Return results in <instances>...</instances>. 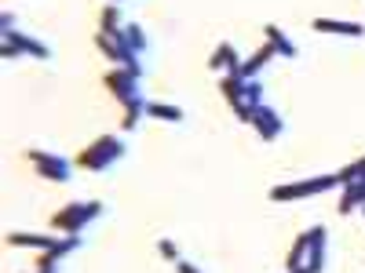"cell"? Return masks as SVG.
I'll return each instance as SVG.
<instances>
[{"mask_svg": "<svg viewBox=\"0 0 365 273\" xmlns=\"http://www.w3.org/2000/svg\"><path fill=\"white\" fill-rule=\"evenodd\" d=\"M252 128H256V135H259L263 142H274V139L285 132V120L278 117V109H270L267 102H259V106H256V117H252Z\"/></svg>", "mask_w": 365, "mask_h": 273, "instance_id": "cell-7", "label": "cell"}, {"mask_svg": "<svg viewBox=\"0 0 365 273\" xmlns=\"http://www.w3.org/2000/svg\"><path fill=\"white\" fill-rule=\"evenodd\" d=\"M361 211H365V208H361Z\"/></svg>", "mask_w": 365, "mask_h": 273, "instance_id": "cell-28", "label": "cell"}, {"mask_svg": "<svg viewBox=\"0 0 365 273\" xmlns=\"http://www.w3.org/2000/svg\"><path fill=\"white\" fill-rule=\"evenodd\" d=\"M336 208H340V215H347V211H354V208H365V175L354 178V182H347Z\"/></svg>", "mask_w": 365, "mask_h": 273, "instance_id": "cell-12", "label": "cell"}, {"mask_svg": "<svg viewBox=\"0 0 365 273\" xmlns=\"http://www.w3.org/2000/svg\"><path fill=\"white\" fill-rule=\"evenodd\" d=\"M103 215V204L99 200H70L66 208H58L55 215H51V230H58V233H77L81 237V230L84 226H91Z\"/></svg>", "mask_w": 365, "mask_h": 273, "instance_id": "cell-2", "label": "cell"}, {"mask_svg": "<svg viewBox=\"0 0 365 273\" xmlns=\"http://www.w3.org/2000/svg\"><path fill=\"white\" fill-rule=\"evenodd\" d=\"M26 161L37 168L41 178H51V182H70V175H73V161L58 157V154H44V149H29Z\"/></svg>", "mask_w": 365, "mask_h": 273, "instance_id": "cell-5", "label": "cell"}, {"mask_svg": "<svg viewBox=\"0 0 365 273\" xmlns=\"http://www.w3.org/2000/svg\"><path fill=\"white\" fill-rule=\"evenodd\" d=\"M55 269H58V266H55ZM55 269H37V273H55Z\"/></svg>", "mask_w": 365, "mask_h": 273, "instance_id": "cell-26", "label": "cell"}, {"mask_svg": "<svg viewBox=\"0 0 365 273\" xmlns=\"http://www.w3.org/2000/svg\"><path fill=\"white\" fill-rule=\"evenodd\" d=\"M139 117H146V99H143V95L132 99V102L125 106V117H120V132H132V128L139 124Z\"/></svg>", "mask_w": 365, "mask_h": 273, "instance_id": "cell-19", "label": "cell"}, {"mask_svg": "<svg viewBox=\"0 0 365 273\" xmlns=\"http://www.w3.org/2000/svg\"><path fill=\"white\" fill-rule=\"evenodd\" d=\"M139 77H143V70H132V66H110L106 70V77H103V84H106V91L117 99V102H132V99H139Z\"/></svg>", "mask_w": 365, "mask_h": 273, "instance_id": "cell-4", "label": "cell"}, {"mask_svg": "<svg viewBox=\"0 0 365 273\" xmlns=\"http://www.w3.org/2000/svg\"><path fill=\"white\" fill-rule=\"evenodd\" d=\"M0 18H4V22H0V26H4V29H15V15H11V11H4V15H0Z\"/></svg>", "mask_w": 365, "mask_h": 273, "instance_id": "cell-24", "label": "cell"}, {"mask_svg": "<svg viewBox=\"0 0 365 273\" xmlns=\"http://www.w3.org/2000/svg\"><path fill=\"white\" fill-rule=\"evenodd\" d=\"M113 41H120V44H125L128 51H135V55H143V51H146V44H150L139 22H125V33H120V37H113Z\"/></svg>", "mask_w": 365, "mask_h": 273, "instance_id": "cell-15", "label": "cell"}, {"mask_svg": "<svg viewBox=\"0 0 365 273\" xmlns=\"http://www.w3.org/2000/svg\"><path fill=\"white\" fill-rule=\"evenodd\" d=\"M220 91H223V99H227L230 106H237V102H245V95H249V80H241L237 73H223Z\"/></svg>", "mask_w": 365, "mask_h": 273, "instance_id": "cell-13", "label": "cell"}, {"mask_svg": "<svg viewBox=\"0 0 365 273\" xmlns=\"http://www.w3.org/2000/svg\"><path fill=\"white\" fill-rule=\"evenodd\" d=\"M175 266H179V273H201V269H197L194 262H187V259H179Z\"/></svg>", "mask_w": 365, "mask_h": 273, "instance_id": "cell-23", "label": "cell"}, {"mask_svg": "<svg viewBox=\"0 0 365 273\" xmlns=\"http://www.w3.org/2000/svg\"><path fill=\"white\" fill-rule=\"evenodd\" d=\"M99 33H106V37H120V33H125V22H120L117 4H106L99 11Z\"/></svg>", "mask_w": 365, "mask_h": 273, "instance_id": "cell-16", "label": "cell"}, {"mask_svg": "<svg viewBox=\"0 0 365 273\" xmlns=\"http://www.w3.org/2000/svg\"><path fill=\"white\" fill-rule=\"evenodd\" d=\"M125 157V139L117 135H99L91 146H84L81 154L73 157V168H84V171H106L110 164H117Z\"/></svg>", "mask_w": 365, "mask_h": 273, "instance_id": "cell-1", "label": "cell"}, {"mask_svg": "<svg viewBox=\"0 0 365 273\" xmlns=\"http://www.w3.org/2000/svg\"><path fill=\"white\" fill-rule=\"evenodd\" d=\"M314 29L318 33H347V37H361L365 33L361 22H340V18H314Z\"/></svg>", "mask_w": 365, "mask_h": 273, "instance_id": "cell-14", "label": "cell"}, {"mask_svg": "<svg viewBox=\"0 0 365 273\" xmlns=\"http://www.w3.org/2000/svg\"><path fill=\"white\" fill-rule=\"evenodd\" d=\"M110 4H120V0H110Z\"/></svg>", "mask_w": 365, "mask_h": 273, "instance_id": "cell-27", "label": "cell"}, {"mask_svg": "<svg viewBox=\"0 0 365 273\" xmlns=\"http://www.w3.org/2000/svg\"><path fill=\"white\" fill-rule=\"evenodd\" d=\"M8 248H34V252H48L55 245V237L48 233H8Z\"/></svg>", "mask_w": 365, "mask_h": 273, "instance_id": "cell-10", "label": "cell"}, {"mask_svg": "<svg viewBox=\"0 0 365 273\" xmlns=\"http://www.w3.org/2000/svg\"><path fill=\"white\" fill-rule=\"evenodd\" d=\"M307 248H311V233H303V237H296V245H292V252L285 255V269L292 273V269H303L307 266Z\"/></svg>", "mask_w": 365, "mask_h": 273, "instance_id": "cell-17", "label": "cell"}, {"mask_svg": "<svg viewBox=\"0 0 365 273\" xmlns=\"http://www.w3.org/2000/svg\"><path fill=\"white\" fill-rule=\"evenodd\" d=\"M361 175H365V157H361V161H354L351 168H344V171H336V178L344 182V186H347V182H354V178H361Z\"/></svg>", "mask_w": 365, "mask_h": 273, "instance_id": "cell-21", "label": "cell"}, {"mask_svg": "<svg viewBox=\"0 0 365 273\" xmlns=\"http://www.w3.org/2000/svg\"><path fill=\"white\" fill-rule=\"evenodd\" d=\"M336 175H314V178H303V182H282V186L270 190V200H303V197H314L336 186Z\"/></svg>", "mask_w": 365, "mask_h": 273, "instance_id": "cell-3", "label": "cell"}, {"mask_svg": "<svg viewBox=\"0 0 365 273\" xmlns=\"http://www.w3.org/2000/svg\"><path fill=\"white\" fill-rule=\"evenodd\" d=\"M15 55H34V58H51V48L37 37H26L19 29H4V58H15Z\"/></svg>", "mask_w": 365, "mask_h": 273, "instance_id": "cell-6", "label": "cell"}, {"mask_svg": "<svg viewBox=\"0 0 365 273\" xmlns=\"http://www.w3.org/2000/svg\"><path fill=\"white\" fill-rule=\"evenodd\" d=\"M292 273H311V269H307V266H303V269H292Z\"/></svg>", "mask_w": 365, "mask_h": 273, "instance_id": "cell-25", "label": "cell"}, {"mask_svg": "<svg viewBox=\"0 0 365 273\" xmlns=\"http://www.w3.org/2000/svg\"><path fill=\"white\" fill-rule=\"evenodd\" d=\"M146 117H158V120H182L187 113H182L179 106H172V102H146Z\"/></svg>", "mask_w": 365, "mask_h": 273, "instance_id": "cell-20", "label": "cell"}, {"mask_svg": "<svg viewBox=\"0 0 365 273\" xmlns=\"http://www.w3.org/2000/svg\"><path fill=\"white\" fill-rule=\"evenodd\" d=\"M274 55H278V51H274V44L267 41V44H263V48H259V51H256L252 58H245V63H241V70H237V77H241V80H252V77H256V73H259V70H263V66L270 63V58H274Z\"/></svg>", "mask_w": 365, "mask_h": 273, "instance_id": "cell-11", "label": "cell"}, {"mask_svg": "<svg viewBox=\"0 0 365 273\" xmlns=\"http://www.w3.org/2000/svg\"><path fill=\"white\" fill-rule=\"evenodd\" d=\"M263 33H267V41L274 44V51H278V55H285V58H296V55H299V51H296V44H292V41H289V37H285L274 22L263 29Z\"/></svg>", "mask_w": 365, "mask_h": 273, "instance_id": "cell-18", "label": "cell"}, {"mask_svg": "<svg viewBox=\"0 0 365 273\" xmlns=\"http://www.w3.org/2000/svg\"><path fill=\"white\" fill-rule=\"evenodd\" d=\"M158 252H161L168 262H179V259H182V255H179V248H175V240H168V237H161V240H158Z\"/></svg>", "mask_w": 365, "mask_h": 273, "instance_id": "cell-22", "label": "cell"}, {"mask_svg": "<svg viewBox=\"0 0 365 273\" xmlns=\"http://www.w3.org/2000/svg\"><path fill=\"white\" fill-rule=\"evenodd\" d=\"M208 70L212 73H237L241 70V58H237V51H234V44L230 41H223V44H216V51H212V58H208Z\"/></svg>", "mask_w": 365, "mask_h": 273, "instance_id": "cell-8", "label": "cell"}, {"mask_svg": "<svg viewBox=\"0 0 365 273\" xmlns=\"http://www.w3.org/2000/svg\"><path fill=\"white\" fill-rule=\"evenodd\" d=\"M325 240H329L325 226H314L311 230V248H307V269L311 273H322L325 269Z\"/></svg>", "mask_w": 365, "mask_h": 273, "instance_id": "cell-9", "label": "cell"}]
</instances>
